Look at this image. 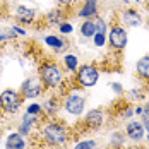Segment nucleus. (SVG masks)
I'll return each mask as SVG.
<instances>
[{"label": "nucleus", "instance_id": "obj_1", "mask_svg": "<svg viewBox=\"0 0 149 149\" xmlns=\"http://www.w3.org/2000/svg\"><path fill=\"white\" fill-rule=\"evenodd\" d=\"M43 139L50 146H63L67 142V130L55 122H48L43 127Z\"/></svg>", "mask_w": 149, "mask_h": 149}, {"label": "nucleus", "instance_id": "obj_2", "mask_svg": "<svg viewBox=\"0 0 149 149\" xmlns=\"http://www.w3.org/2000/svg\"><path fill=\"white\" fill-rule=\"evenodd\" d=\"M40 77L48 88H57L62 82V70L57 63H43L40 69Z\"/></svg>", "mask_w": 149, "mask_h": 149}, {"label": "nucleus", "instance_id": "obj_3", "mask_svg": "<svg viewBox=\"0 0 149 149\" xmlns=\"http://www.w3.org/2000/svg\"><path fill=\"white\" fill-rule=\"evenodd\" d=\"M22 104V98L15 93L14 89H5L0 93V106L9 111V113H15Z\"/></svg>", "mask_w": 149, "mask_h": 149}, {"label": "nucleus", "instance_id": "obj_4", "mask_svg": "<svg viewBox=\"0 0 149 149\" xmlns=\"http://www.w3.org/2000/svg\"><path fill=\"white\" fill-rule=\"evenodd\" d=\"M98 79H100V74L93 65H82L77 70V82L82 88H93L98 82Z\"/></svg>", "mask_w": 149, "mask_h": 149}, {"label": "nucleus", "instance_id": "obj_5", "mask_svg": "<svg viewBox=\"0 0 149 149\" xmlns=\"http://www.w3.org/2000/svg\"><path fill=\"white\" fill-rule=\"evenodd\" d=\"M84 104H86V100H84V96L82 94H79V93H72V94H69L67 98H65V104H63V108H65V111L69 113V115H81L82 111H84Z\"/></svg>", "mask_w": 149, "mask_h": 149}, {"label": "nucleus", "instance_id": "obj_6", "mask_svg": "<svg viewBox=\"0 0 149 149\" xmlns=\"http://www.w3.org/2000/svg\"><path fill=\"white\" fill-rule=\"evenodd\" d=\"M21 91H22L24 98H38L43 91V86L38 79H28V81H24Z\"/></svg>", "mask_w": 149, "mask_h": 149}, {"label": "nucleus", "instance_id": "obj_7", "mask_svg": "<svg viewBox=\"0 0 149 149\" xmlns=\"http://www.w3.org/2000/svg\"><path fill=\"white\" fill-rule=\"evenodd\" d=\"M110 43L113 48H123L127 45V34L122 28H113L110 31Z\"/></svg>", "mask_w": 149, "mask_h": 149}, {"label": "nucleus", "instance_id": "obj_8", "mask_svg": "<svg viewBox=\"0 0 149 149\" xmlns=\"http://www.w3.org/2000/svg\"><path fill=\"white\" fill-rule=\"evenodd\" d=\"M5 149H26L24 135H21L19 132L9 134L7 139H5Z\"/></svg>", "mask_w": 149, "mask_h": 149}, {"label": "nucleus", "instance_id": "obj_9", "mask_svg": "<svg viewBox=\"0 0 149 149\" xmlns=\"http://www.w3.org/2000/svg\"><path fill=\"white\" fill-rule=\"evenodd\" d=\"M15 19H17L19 22L28 24V22H31V21L34 19V10H33L31 7H26V5H19V7L15 9Z\"/></svg>", "mask_w": 149, "mask_h": 149}, {"label": "nucleus", "instance_id": "obj_10", "mask_svg": "<svg viewBox=\"0 0 149 149\" xmlns=\"http://www.w3.org/2000/svg\"><path fill=\"white\" fill-rule=\"evenodd\" d=\"M86 123L89 129H100L103 125V113L100 110H91L86 115Z\"/></svg>", "mask_w": 149, "mask_h": 149}, {"label": "nucleus", "instance_id": "obj_11", "mask_svg": "<svg viewBox=\"0 0 149 149\" xmlns=\"http://www.w3.org/2000/svg\"><path fill=\"white\" fill-rule=\"evenodd\" d=\"M127 135H129L130 139H134V141L142 139V137H144V127H142V123H137V122L129 123V125H127Z\"/></svg>", "mask_w": 149, "mask_h": 149}, {"label": "nucleus", "instance_id": "obj_12", "mask_svg": "<svg viewBox=\"0 0 149 149\" xmlns=\"http://www.w3.org/2000/svg\"><path fill=\"white\" fill-rule=\"evenodd\" d=\"M96 14V0H86V3L81 9V17H91Z\"/></svg>", "mask_w": 149, "mask_h": 149}, {"label": "nucleus", "instance_id": "obj_13", "mask_svg": "<svg viewBox=\"0 0 149 149\" xmlns=\"http://www.w3.org/2000/svg\"><path fill=\"white\" fill-rule=\"evenodd\" d=\"M123 22L129 24V26H137L141 22V17H139V14L135 10H127L123 14Z\"/></svg>", "mask_w": 149, "mask_h": 149}, {"label": "nucleus", "instance_id": "obj_14", "mask_svg": "<svg viewBox=\"0 0 149 149\" xmlns=\"http://www.w3.org/2000/svg\"><path fill=\"white\" fill-rule=\"evenodd\" d=\"M137 72L142 77H149V57H142L137 62Z\"/></svg>", "mask_w": 149, "mask_h": 149}, {"label": "nucleus", "instance_id": "obj_15", "mask_svg": "<svg viewBox=\"0 0 149 149\" xmlns=\"http://www.w3.org/2000/svg\"><path fill=\"white\" fill-rule=\"evenodd\" d=\"M94 33H96V26H94V22H93V21H86V22L81 26V34H82V36H86V38L94 36Z\"/></svg>", "mask_w": 149, "mask_h": 149}, {"label": "nucleus", "instance_id": "obj_16", "mask_svg": "<svg viewBox=\"0 0 149 149\" xmlns=\"http://www.w3.org/2000/svg\"><path fill=\"white\" fill-rule=\"evenodd\" d=\"M45 43L48 46H52V48H55V50H62L65 43H63V40H60L58 36H46L45 38Z\"/></svg>", "mask_w": 149, "mask_h": 149}, {"label": "nucleus", "instance_id": "obj_17", "mask_svg": "<svg viewBox=\"0 0 149 149\" xmlns=\"http://www.w3.org/2000/svg\"><path fill=\"white\" fill-rule=\"evenodd\" d=\"M63 63H65V67L69 69V70H77V58H75V55H65V58H63Z\"/></svg>", "mask_w": 149, "mask_h": 149}, {"label": "nucleus", "instance_id": "obj_18", "mask_svg": "<svg viewBox=\"0 0 149 149\" xmlns=\"http://www.w3.org/2000/svg\"><path fill=\"white\" fill-rule=\"evenodd\" d=\"M96 141H81V142H77L75 144L74 149H96Z\"/></svg>", "mask_w": 149, "mask_h": 149}, {"label": "nucleus", "instance_id": "obj_19", "mask_svg": "<svg viewBox=\"0 0 149 149\" xmlns=\"http://www.w3.org/2000/svg\"><path fill=\"white\" fill-rule=\"evenodd\" d=\"M38 122V115H31V113H24V117H22V123H26V125H33V123H36Z\"/></svg>", "mask_w": 149, "mask_h": 149}, {"label": "nucleus", "instance_id": "obj_20", "mask_svg": "<svg viewBox=\"0 0 149 149\" xmlns=\"http://www.w3.org/2000/svg\"><path fill=\"white\" fill-rule=\"evenodd\" d=\"M94 45L96 46H103L104 45V34L103 33H94Z\"/></svg>", "mask_w": 149, "mask_h": 149}, {"label": "nucleus", "instance_id": "obj_21", "mask_svg": "<svg viewBox=\"0 0 149 149\" xmlns=\"http://www.w3.org/2000/svg\"><path fill=\"white\" fill-rule=\"evenodd\" d=\"M141 115H142V127H146V129L149 130V106L146 108V110H142Z\"/></svg>", "mask_w": 149, "mask_h": 149}, {"label": "nucleus", "instance_id": "obj_22", "mask_svg": "<svg viewBox=\"0 0 149 149\" xmlns=\"http://www.w3.org/2000/svg\"><path fill=\"white\" fill-rule=\"evenodd\" d=\"M40 111H41V104H29L28 106V111L26 113H31V115H40Z\"/></svg>", "mask_w": 149, "mask_h": 149}, {"label": "nucleus", "instance_id": "obj_23", "mask_svg": "<svg viewBox=\"0 0 149 149\" xmlns=\"http://www.w3.org/2000/svg\"><path fill=\"white\" fill-rule=\"evenodd\" d=\"M48 22H50V24H53V22H57V24H58V22H60V12H58V10H55V12H50V14H48Z\"/></svg>", "mask_w": 149, "mask_h": 149}, {"label": "nucleus", "instance_id": "obj_24", "mask_svg": "<svg viewBox=\"0 0 149 149\" xmlns=\"http://www.w3.org/2000/svg\"><path fill=\"white\" fill-rule=\"evenodd\" d=\"M94 22V26H96V33H103L106 31V28H104V22L101 21V19H96V21H93Z\"/></svg>", "mask_w": 149, "mask_h": 149}, {"label": "nucleus", "instance_id": "obj_25", "mask_svg": "<svg viewBox=\"0 0 149 149\" xmlns=\"http://www.w3.org/2000/svg\"><path fill=\"white\" fill-rule=\"evenodd\" d=\"M60 31H62L63 34L72 33V24H69V22H62V24H60Z\"/></svg>", "mask_w": 149, "mask_h": 149}, {"label": "nucleus", "instance_id": "obj_26", "mask_svg": "<svg viewBox=\"0 0 149 149\" xmlns=\"http://www.w3.org/2000/svg\"><path fill=\"white\" fill-rule=\"evenodd\" d=\"M29 130H31L29 125H26V123H21V127H19V134H21V135H28V134H29Z\"/></svg>", "mask_w": 149, "mask_h": 149}, {"label": "nucleus", "instance_id": "obj_27", "mask_svg": "<svg viewBox=\"0 0 149 149\" xmlns=\"http://www.w3.org/2000/svg\"><path fill=\"white\" fill-rule=\"evenodd\" d=\"M122 141H123V139H120V135L115 134V137H113V141H111V142H113V144H122Z\"/></svg>", "mask_w": 149, "mask_h": 149}, {"label": "nucleus", "instance_id": "obj_28", "mask_svg": "<svg viewBox=\"0 0 149 149\" xmlns=\"http://www.w3.org/2000/svg\"><path fill=\"white\" fill-rule=\"evenodd\" d=\"M111 88H113V91H115V93H120V91H122V86H120V84H117V82H115Z\"/></svg>", "mask_w": 149, "mask_h": 149}, {"label": "nucleus", "instance_id": "obj_29", "mask_svg": "<svg viewBox=\"0 0 149 149\" xmlns=\"http://www.w3.org/2000/svg\"><path fill=\"white\" fill-rule=\"evenodd\" d=\"M12 29H14L15 33H17V34H26V31H24V29H21V28H12Z\"/></svg>", "mask_w": 149, "mask_h": 149}, {"label": "nucleus", "instance_id": "obj_30", "mask_svg": "<svg viewBox=\"0 0 149 149\" xmlns=\"http://www.w3.org/2000/svg\"><path fill=\"white\" fill-rule=\"evenodd\" d=\"M132 113H134V111H132V110H127V111H125V113H123V117H130V115H132Z\"/></svg>", "mask_w": 149, "mask_h": 149}, {"label": "nucleus", "instance_id": "obj_31", "mask_svg": "<svg viewBox=\"0 0 149 149\" xmlns=\"http://www.w3.org/2000/svg\"><path fill=\"white\" fill-rule=\"evenodd\" d=\"M60 3H72V2H74V0H58Z\"/></svg>", "mask_w": 149, "mask_h": 149}, {"label": "nucleus", "instance_id": "obj_32", "mask_svg": "<svg viewBox=\"0 0 149 149\" xmlns=\"http://www.w3.org/2000/svg\"><path fill=\"white\" fill-rule=\"evenodd\" d=\"M5 38H7V36H5V34H0V41H3V40H5Z\"/></svg>", "mask_w": 149, "mask_h": 149}, {"label": "nucleus", "instance_id": "obj_33", "mask_svg": "<svg viewBox=\"0 0 149 149\" xmlns=\"http://www.w3.org/2000/svg\"><path fill=\"white\" fill-rule=\"evenodd\" d=\"M148 141H149V135H148Z\"/></svg>", "mask_w": 149, "mask_h": 149}, {"label": "nucleus", "instance_id": "obj_34", "mask_svg": "<svg viewBox=\"0 0 149 149\" xmlns=\"http://www.w3.org/2000/svg\"><path fill=\"white\" fill-rule=\"evenodd\" d=\"M0 2H2V0H0Z\"/></svg>", "mask_w": 149, "mask_h": 149}]
</instances>
